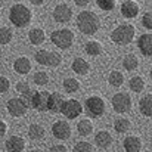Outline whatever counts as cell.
Here are the masks:
<instances>
[{
    "mask_svg": "<svg viewBox=\"0 0 152 152\" xmlns=\"http://www.w3.org/2000/svg\"><path fill=\"white\" fill-rule=\"evenodd\" d=\"M64 96L58 92L50 93L49 96V103H48V109L52 112H61V108H62V103H64Z\"/></svg>",
    "mask_w": 152,
    "mask_h": 152,
    "instance_id": "obj_20",
    "label": "cell"
},
{
    "mask_svg": "<svg viewBox=\"0 0 152 152\" xmlns=\"http://www.w3.org/2000/svg\"><path fill=\"white\" fill-rule=\"evenodd\" d=\"M34 83H36L37 86H46V84L49 83V75H48V72H45V71L36 72V74H34Z\"/></svg>",
    "mask_w": 152,
    "mask_h": 152,
    "instance_id": "obj_32",
    "label": "cell"
},
{
    "mask_svg": "<svg viewBox=\"0 0 152 152\" xmlns=\"http://www.w3.org/2000/svg\"><path fill=\"white\" fill-rule=\"evenodd\" d=\"M77 27L86 36H93L101 28L99 16L92 10H83L77 15Z\"/></svg>",
    "mask_w": 152,
    "mask_h": 152,
    "instance_id": "obj_1",
    "label": "cell"
},
{
    "mask_svg": "<svg viewBox=\"0 0 152 152\" xmlns=\"http://www.w3.org/2000/svg\"><path fill=\"white\" fill-rule=\"evenodd\" d=\"M28 137L31 140H42L45 137V129L40 124H31L28 129Z\"/></svg>",
    "mask_w": 152,
    "mask_h": 152,
    "instance_id": "obj_25",
    "label": "cell"
},
{
    "mask_svg": "<svg viewBox=\"0 0 152 152\" xmlns=\"http://www.w3.org/2000/svg\"><path fill=\"white\" fill-rule=\"evenodd\" d=\"M123 145H124V151L127 152H139L142 149V140L137 136H127Z\"/></svg>",
    "mask_w": 152,
    "mask_h": 152,
    "instance_id": "obj_19",
    "label": "cell"
},
{
    "mask_svg": "<svg viewBox=\"0 0 152 152\" xmlns=\"http://www.w3.org/2000/svg\"><path fill=\"white\" fill-rule=\"evenodd\" d=\"M31 18H33V13L31 10L24 6L22 3H18V4H13L9 10V19L10 22L18 27V28H22V27H27L30 22H31Z\"/></svg>",
    "mask_w": 152,
    "mask_h": 152,
    "instance_id": "obj_2",
    "label": "cell"
},
{
    "mask_svg": "<svg viewBox=\"0 0 152 152\" xmlns=\"http://www.w3.org/2000/svg\"><path fill=\"white\" fill-rule=\"evenodd\" d=\"M71 68H72V71H74L75 74H78V75H84V74L89 72L90 65H89V62H87L86 59H83V58H75V59L72 61Z\"/></svg>",
    "mask_w": 152,
    "mask_h": 152,
    "instance_id": "obj_21",
    "label": "cell"
},
{
    "mask_svg": "<svg viewBox=\"0 0 152 152\" xmlns=\"http://www.w3.org/2000/svg\"><path fill=\"white\" fill-rule=\"evenodd\" d=\"M6 130H7V124L3 120H0V136H3L6 133Z\"/></svg>",
    "mask_w": 152,
    "mask_h": 152,
    "instance_id": "obj_39",
    "label": "cell"
},
{
    "mask_svg": "<svg viewBox=\"0 0 152 152\" xmlns=\"http://www.w3.org/2000/svg\"><path fill=\"white\" fill-rule=\"evenodd\" d=\"M112 108L115 112H120V114L129 112L132 109V98L124 92L115 93L112 96Z\"/></svg>",
    "mask_w": 152,
    "mask_h": 152,
    "instance_id": "obj_8",
    "label": "cell"
},
{
    "mask_svg": "<svg viewBox=\"0 0 152 152\" xmlns=\"http://www.w3.org/2000/svg\"><path fill=\"white\" fill-rule=\"evenodd\" d=\"M129 86H130L132 92H134V93H140V92L145 89V81H143V78H142V77L136 75V77H132V80H130Z\"/></svg>",
    "mask_w": 152,
    "mask_h": 152,
    "instance_id": "obj_30",
    "label": "cell"
},
{
    "mask_svg": "<svg viewBox=\"0 0 152 152\" xmlns=\"http://www.w3.org/2000/svg\"><path fill=\"white\" fill-rule=\"evenodd\" d=\"M114 129H115L117 133H126V132H129V129H130V120H127L124 117L117 118L114 121Z\"/></svg>",
    "mask_w": 152,
    "mask_h": 152,
    "instance_id": "obj_29",
    "label": "cell"
},
{
    "mask_svg": "<svg viewBox=\"0 0 152 152\" xmlns=\"http://www.w3.org/2000/svg\"><path fill=\"white\" fill-rule=\"evenodd\" d=\"M0 19H1V18H0Z\"/></svg>",
    "mask_w": 152,
    "mask_h": 152,
    "instance_id": "obj_42",
    "label": "cell"
},
{
    "mask_svg": "<svg viewBox=\"0 0 152 152\" xmlns=\"http://www.w3.org/2000/svg\"><path fill=\"white\" fill-rule=\"evenodd\" d=\"M74 3L77 6H87L90 3V0H74Z\"/></svg>",
    "mask_w": 152,
    "mask_h": 152,
    "instance_id": "obj_40",
    "label": "cell"
},
{
    "mask_svg": "<svg viewBox=\"0 0 152 152\" xmlns=\"http://www.w3.org/2000/svg\"><path fill=\"white\" fill-rule=\"evenodd\" d=\"M84 108H86V112L90 117L98 118V117H102L103 112H105V101L101 96H89L86 99Z\"/></svg>",
    "mask_w": 152,
    "mask_h": 152,
    "instance_id": "obj_5",
    "label": "cell"
},
{
    "mask_svg": "<svg viewBox=\"0 0 152 152\" xmlns=\"http://www.w3.org/2000/svg\"><path fill=\"white\" fill-rule=\"evenodd\" d=\"M80 81L77 78H72V77H68L64 80V89L66 93H75L78 89H80Z\"/></svg>",
    "mask_w": 152,
    "mask_h": 152,
    "instance_id": "obj_28",
    "label": "cell"
},
{
    "mask_svg": "<svg viewBox=\"0 0 152 152\" xmlns=\"http://www.w3.org/2000/svg\"><path fill=\"white\" fill-rule=\"evenodd\" d=\"M108 83H109L112 87H121L123 83H124V75H123V72H120V71H111L109 75H108Z\"/></svg>",
    "mask_w": 152,
    "mask_h": 152,
    "instance_id": "obj_26",
    "label": "cell"
},
{
    "mask_svg": "<svg viewBox=\"0 0 152 152\" xmlns=\"http://www.w3.org/2000/svg\"><path fill=\"white\" fill-rule=\"evenodd\" d=\"M50 40L56 48L65 50V49H69L72 46V43H74V33L71 30L61 28V30H56V31L52 33Z\"/></svg>",
    "mask_w": 152,
    "mask_h": 152,
    "instance_id": "obj_4",
    "label": "cell"
},
{
    "mask_svg": "<svg viewBox=\"0 0 152 152\" xmlns=\"http://www.w3.org/2000/svg\"><path fill=\"white\" fill-rule=\"evenodd\" d=\"M84 50L90 56H99V55H102V52H103V48H102V45L98 40H92V42H87L86 43Z\"/></svg>",
    "mask_w": 152,
    "mask_h": 152,
    "instance_id": "obj_23",
    "label": "cell"
},
{
    "mask_svg": "<svg viewBox=\"0 0 152 152\" xmlns=\"http://www.w3.org/2000/svg\"><path fill=\"white\" fill-rule=\"evenodd\" d=\"M134 27L132 24H121L111 33V40L118 46H126L134 39Z\"/></svg>",
    "mask_w": 152,
    "mask_h": 152,
    "instance_id": "obj_3",
    "label": "cell"
},
{
    "mask_svg": "<svg viewBox=\"0 0 152 152\" xmlns=\"http://www.w3.org/2000/svg\"><path fill=\"white\" fill-rule=\"evenodd\" d=\"M83 112V106L77 99H66L62 103L61 114H64L68 120H75Z\"/></svg>",
    "mask_w": 152,
    "mask_h": 152,
    "instance_id": "obj_7",
    "label": "cell"
},
{
    "mask_svg": "<svg viewBox=\"0 0 152 152\" xmlns=\"http://www.w3.org/2000/svg\"><path fill=\"white\" fill-rule=\"evenodd\" d=\"M49 151H52V152H66V148H65L64 145H55V146H52Z\"/></svg>",
    "mask_w": 152,
    "mask_h": 152,
    "instance_id": "obj_38",
    "label": "cell"
},
{
    "mask_svg": "<svg viewBox=\"0 0 152 152\" xmlns=\"http://www.w3.org/2000/svg\"><path fill=\"white\" fill-rule=\"evenodd\" d=\"M12 39H13V33H12V30L10 28H7V27H1L0 28V45H9L10 42H12Z\"/></svg>",
    "mask_w": 152,
    "mask_h": 152,
    "instance_id": "obj_31",
    "label": "cell"
},
{
    "mask_svg": "<svg viewBox=\"0 0 152 152\" xmlns=\"http://www.w3.org/2000/svg\"><path fill=\"white\" fill-rule=\"evenodd\" d=\"M95 143H96V146H98V148H101V149H106V148H109V146H111V143H112V136H111V133H109V132H106V130H101V132H98V133H96V136H95Z\"/></svg>",
    "mask_w": 152,
    "mask_h": 152,
    "instance_id": "obj_16",
    "label": "cell"
},
{
    "mask_svg": "<svg viewBox=\"0 0 152 152\" xmlns=\"http://www.w3.org/2000/svg\"><path fill=\"white\" fill-rule=\"evenodd\" d=\"M49 96H50V93L46 92V90H37V92H33V99H31L33 108H36V109L40 111V112H46V111H49V109H48Z\"/></svg>",
    "mask_w": 152,
    "mask_h": 152,
    "instance_id": "obj_9",
    "label": "cell"
},
{
    "mask_svg": "<svg viewBox=\"0 0 152 152\" xmlns=\"http://www.w3.org/2000/svg\"><path fill=\"white\" fill-rule=\"evenodd\" d=\"M31 61L25 56H21L18 59H15L13 62V69L18 72V74H28L31 71Z\"/></svg>",
    "mask_w": 152,
    "mask_h": 152,
    "instance_id": "obj_18",
    "label": "cell"
},
{
    "mask_svg": "<svg viewBox=\"0 0 152 152\" xmlns=\"http://www.w3.org/2000/svg\"><path fill=\"white\" fill-rule=\"evenodd\" d=\"M30 3H33V4H36V6H39V4H42L45 0H28Z\"/></svg>",
    "mask_w": 152,
    "mask_h": 152,
    "instance_id": "obj_41",
    "label": "cell"
},
{
    "mask_svg": "<svg viewBox=\"0 0 152 152\" xmlns=\"http://www.w3.org/2000/svg\"><path fill=\"white\" fill-rule=\"evenodd\" d=\"M7 111L12 117H24L28 111L27 105L24 103V101L21 98H12L7 101Z\"/></svg>",
    "mask_w": 152,
    "mask_h": 152,
    "instance_id": "obj_11",
    "label": "cell"
},
{
    "mask_svg": "<svg viewBox=\"0 0 152 152\" xmlns=\"http://www.w3.org/2000/svg\"><path fill=\"white\" fill-rule=\"evenodd\" d=\"M52 133H53V136H55L56 139H59V140H66V139L71 136V127H69V124H68L66 121L59 120V121H56V123L53 124Z\"/></svg>",
    "mask_w": 152,
    "mask_h": 152,
    "instance_id": "obj_12",
    "label": "cell"
},
{
    "mask_svg": "<svg viewBox=\"0 0 152 152\" xmlns=\"http://www.w3.org/2000/svg\"><path fill=\"white\" fill-rule=\"evenodd\" d=\"M72 18V9L66 4V3H61L53 9V19L59 24H65L68 21H71Z\"/></svg>",
    "mask_w": 152,
    "mask_h": 152,
    "instance_id": "obj_10",
    "label": "cell"
},
{
    "mask_svg": "<svg viewBox=\"0 0 152 152\" xmlns=\"http://www.w3.org/2000/svg\"><path fill=\"white\" fill-rule=\"evenodd\" d=\"M139 108H140V112L145 115V117H151L152 115V95L151 93H148V95H145L140 102H139Z\"/></svg>",
    "mask_w": 152,
    "mask_h": 152,
    "instance_id": "obj_22",
    "label": "cell"
},
{
    "mask_svg": "<svg viewBox=\"0 0 152 152\" xmlns=\"http://www.w3.org/2000/svg\"><path fill=\"white\" fill-rule=\"evenodd\" d=\"M36 61L40 65H46V66H58L62 61L61 55L56 52H49V50H39L36 52Z\"/></svg>",
    "mask_w": 152,
    "mask_h": 152,
    "instance_id": "obj_6",
    "label": "cell"
},
{
    "mask_svg": "<svg viewBox=\"0 0 152 152\" xmlns=\"http://www.w3.org/2000/svg\"><path fill=\"white\" fill-rule=\"evenodd\" d=\"M72 151L74 152H92L93 151V146L89 142H77Z\"/></svg>",
    "mask_w": 152,
    "mask_h": 152,
    "instance_id": "obj_34",
    "label": "cell"
},
{
    "mask_svg": "<svg viewBox=\"0 0 152 152\" xmlns=\"http://www.w3.org/2000/svg\"><path fill=\"white\" fill-rule=\"evenodd\" d=\"M4 146H6L4 149L7 152H21L25 149V140L21 136H10L6 140Z\"/></svg>",
    "mask_w": 152,
    "mask_h": 152,
    "instance_id": "obj_15",
    "label": "cell"
},
{
    "mask_svg": "<svg viewBox=\"0 0 152 152\" xmlns=\"http://www.w3.org/2000/svg\"><path fill=\"white\" fill-rule=\"evenodd\" d=\"M28 40H30V43L34 45V46H39V45L45 43V40H46V33H45V30H43V28H39V27L30 30V33H28Z\"/></svg>",
    "mask_w": 152,
    "mask_h": 152,
    "instance_id": "obj_17",
    "label": "cell"
},
{
    "mask_svg": "<svg viewBox=\"0 0 152 152\" xmlns=\"http://www.w3.org/2000/svg\"><path fill=\"white\" fill-rule=\"evenodd\" d=\"M142 25H143L146 30H151L152 28V13L151 12L143 13V16H142Z\"/></svg>",
    "mask_w": 152,
    "mask_h": 152,
    "instance_id": "obj_36",
    "label": "cell"
},
{
    "mask_svg": "<svg viewBox=\"0 0 152 152\" xmlns=\"http://www.w3.org/2000/svg\"><path fill=\"white\" fill-rule=\"evenodd\" d=\"M121 13H123L124 18L133 19L139 13V4L134 0H124L121 3Z\"/></svg>",
    "mask_w": 152,
    "mask_h": 152,
    "instance_id": "obj_13",
    "label": "cell"
},
{
    "mask_svg": "<svg viewBox=\"0 0 152 152\" xmlns=\"http://www.w3.org/2000/svg\"><path fill=\"white\" fill-rule=\"evenodd\" d=\"M9 89H10V81H9V78L0 75V93H6Z\"/></svg>",
    "mask_w": 152,
    "mask_h": 152,
    "instance_id": "obj_37",
    "label": "cell"
},
{
    "mask_svg": "<svg viewBox=\"0 0 152 152\" xmlns=\"http://www.w3.org/2000/svg\"><path fill=\"white\" fill-rule=\"evenodd\" d=\"M137 65H139V59L136 58V55L129 53V55L124 56V59H123V66H124L127 71H133V69H136Z\"/></svg>",
    "mask_w": 152,
    "mask_h": 152,
    "instance_id": "obj_27",
    "label": "cell"
},
{
    "mask_svg": "<svg viewBox=\"0 0 152 152\" xmlns=\"http://www.w3.org/2000/svg\"><path fill=\"white\" fill-rule=\"evenodd\" d=\"M15 89H16V92H18L19 95H25V93L31 92L30 84H28V83H25V81H19V83H16Z\"/></svg>",
    "mask_w": 152,
    "mask_h": 152,
    "instance_id": "obj_35",
    "label": "cell"
},
{
    "mask_svg": "<svg viewBox=\"0 0 152 152\" xmlns=\"http://www.w3.org/2000/svg\"><path fill=\"white\" fill-rule=\"evenodd\" d=\"M77 132H78V134L80 136H89V134H92L93 133V123L89 120V118H86V120H81L80 123H78V126H77Z\"/></svg>",
    "mask_w": 152,
    "mask_h": 152,
    "instance_id": "obj_24",
    "label": "cell"
},
{
    "mask_svg": "<svg viewBox=\"0 0 152 152\" xmlns=\"http://www.w3.org/2000/svg\"><path fill=\"white\" fill-rule=\"evenodd\" d=\"M96 4L101 7L102 10L109 12V10H114V7L117 4V0H96Z\"/></svg>",
    "mask_w": 152,
    "mask_h": 152,
    "instance_id": "obj_33",
    "label": "cell"
},
{
    "mask_svg": "<svg viewBox=\"0 0 152 152\" xmlns=\"http://www.w3.org/2000/svg\"><path fill=\"white\" fill-rule=\"evenodd\" d=\"M137 48L139 50L142 52L143 56H151L152 55V34L151 33H146V34H142L137 40Z\"/></svg>",
    "mask_w": 152,
    "mask_h": 152,
    "instance_id": "obj_14",
    "label": "cell"
}]
</instances>
